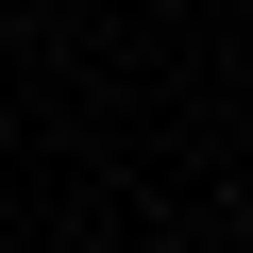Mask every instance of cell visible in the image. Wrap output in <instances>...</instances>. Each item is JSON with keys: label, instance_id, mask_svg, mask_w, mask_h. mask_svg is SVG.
<instances>
[]
</instances>
